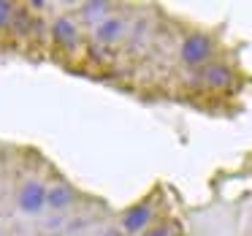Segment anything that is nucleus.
Instances as JSON below:
<instances>
[{
	"mask_svg": "<svg viewBox=\"0 0 252 236\" xmlns=\"http://www.w3.org/2000/svg\"><path fill=\"white\" fill-rule=\"evenodd\" d=\"M174 60H176V68L182 71V76L201 71L209 63L220 60V35L214 30H206V28L185 30L176 38Z\"/></svg>",
	"mask_w": 252,
	"mask_h": 236,
	"instance_id": "obj_1",
	"label": "nucleus"
},
{
	"mask_svg": "<svg viewBox=\"0 0 252 236\" xmlns=\"http://www.w3.org/2000/svg\"><path fill=\"white\" fill-rule=\"evenodd\" d=\"M163 212H165V193L160 185H155L147 196H141L138 201H133L130 206H125L120 212L117 231L122 236H141Z\"/></svg>",
	"mask_w": 252,
	"mask_h": 236,
	"instance_id": "obj_2",
	"label": "nucleus"
},
{
	"mask_svg": "<svg viewBox=\"0 0 252 236\" xmlns=\"http://www.w3.org/2000/svg\"><path fill=\"white\" fill-rule=\"evenodd\" d=\"M187 79H190V90H195V93L201 95H225L233 90L236 84V71L230 63H225L222 57L214 63H209L206 68H201V71L195 73H185Z\"/></svg>",
	"mask_w": 252,
	"mask_h": 236,
	"instance_id": "obj_3",
	"label": "nucleus"
},
{
	"mask_svg": "<svg viewBox=\"0 0 252 236\" xmlns=\"http://www.w3.org/2000/svg\"><path fill=\"white\" fill-rule=\"evenodd\" d=\"M127 30H130V17L127 14L114 11L111 17H106L100 25H95L90 30V49H93V55H103V52L125 44Z\"/></svg>",
	"mask_w": 252,
	"mask_h": 236,
	"instance_id": "obj_4",
	"label": "nucleus"
},
{
	"mask_svg": "<svg viewBox=\"0 0 252 236\" xmlns=\"http://www.w3.org/2000/svg\"><path fill=\"white\" fill-rule=\"evenodd\" d=\"M49 41L57 55L73 57L82 49V28L71 14H57L49 25Z\"/></svg>",
	"mask_w": 252,
	"mask_h": 236,
	"instance_id": "obj_5",
	"label": "nucleus"
},
{
	"mask_svg": "<svg viewBox=\"0 0 252 236\" xmlns=\"http://www.w3.org/2000/svg\"><path fill=\"white\" fill-rule=\"evenodd\" d=\"M46 190H49V182L41 179V176H25L17 187V209L28 217H38L46 212Z\"/></svg>",
	"mask_w": 252,
	"mask_h": 236,
	"instance_id": "obj_6",
	"label": "nucleus"
},
{
	"mask_svg": "<svg viewBox=\"0 0 252 236\" xmlns=\"http://www.w3.org/2000/svg\"><path fill=\"white\" fill-rule=\"evenodd\" d=\"M76 198H79V193L71 182L55 179V182H49V190H46V209L63 214V212H68V209H73Z\"/></svg>",
	"mask_w": 252,
	"mask_h": 236,
	"instance_id": "obj_7",
	"label": "nucleus"
},
{
	"mask_svg": "<svg viewBox=\"0 0 252 236\" xmlns=\"http://www.w3.org/2000/svg\"><path fill=\"white\" fill-rule=\"evenodd\" d=\"M114 3H106V0H90V3H82L76 11V22H84L90 25V28H95V25H100L106 17H111L114 14Z\"/></svg>",
	"mask_w": 252,
	"mask_h": 236,
	"instance_id": "obj_8",
	"label": "nucleus"
},
{
	"mask_svg": "<svg viewBox=\"0 0 252 236\" xmlns=\"http://www.w3.org/2000/svg\"><path fill=\"white\" fill-rule=\"evenodd\" d=\"M141 236H185V228L171 212H163Z\"/></svg>",
	"mask_w": 252,
	"mask_h": 236,
	"instance_id": "obj_9",
	"label": "nucleus"
},
{
	"mask_svg": "<svg viewBox=\"0 0 252 236\" xmlns=\"http://www.w3.org/2000/svg\"><path fill=\"white\" fill-rule=\"evenodd\" d=\"M14 11H17V3H8V0H0V33H8L11 28Z\"/></svg>",
	"mask_w": 252,
	"mask_h": 236,
	"instance_id": "obj_10",
	"label": "nucleus"
},
{
	"mask_svg": "<svg viewBox=\"0 0 252 236\" xmlns=\"http://www.w3.org/2000/svg\"><path fill=\"white\" fill-rule=\"evenodd\" d=\"M103 236H122V234H120V231H117V228H111V231H106Z\"/></svg>",
	"mask_w": 252,
	"mask_h": 236,
	"instance_id": "obj_11",
	"label": "nucleus"
},
{
	"mask_svg": "<svg viewBox=\"0 0 252 236\" xmlns=\"http://www.w3.org/2000/svg\"><path fill=\"white\" fill-rule=\"evenodd\" d=\"M0 236H3V234H0Z\"/></svg>",
	"mask_w": 252,
	"mask_h": 236,
	"instance_id": "obj_12",
	"label": "nucleus"
}]
</instances>
